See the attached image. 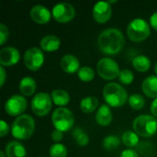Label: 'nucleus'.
Returning <instances> with one entry per match:
<instances>
[{
	"label": "nucleus",
	"mask_w": 157,
	"mask_h": 157,
	"mask_svg": "<svg viewBox=\"0 0 157 157\" xmlns=\"http://www.w3.org/2000/svg\"><path fill=\"white\" fill-rule=\"evenodd\" d=\"M133 131L141 137L148 138L157 132V120L153 115H140L132 123Z\"/></svg>",
	"instance_id": "obj_4"
},
{
	"label": "nucleus",
	"mask_w": 157,
	"mask_h": 157,
	"mask_svg": "<svg viewBox=\"0 0 157 157\" xmlns=\"http://www.w3.org/2000/svg\"><path fill=\"white\" fill-rule=\"evenodd\" d=\"M73 137L75 138L76 144L81 146V147H85L89 143V136L85 132V131L81 128H75L73 131L72 133Z\"/></svg>",
	"instance_id": "obj_25"
},
{
	"label": "nucleus",
	"mask_w": 157,
	"mask_h": 157,
	"mask_svg": "<svg viewBox=\"0 0 157 157\" xmlns=\"http://www.w3.org/2000/svg\"><path fill=\"white\" fill-rule=\"evenodd\" d=\"M6 70L4 68V66H0V86L2 87L6 82Z\"/></svg>",
	"instance_id": "obj_35"
},
{
	"label": "nucleus",
	"mask_w": 157,
	"mask_h": 157,
	"mask_svg": "<svg viewBox=\"0 0 157 157\" xmlns=\"http://www.w3.org/2000/svg\"><path fill=\"white\" fill-rule=\"evenodd\" d=\"M28 102L24 96L13 95L5 103L6 112L12 117H18L27 109Z\"/></svg>",
	"instance_id": "obj_10"
},
{
	"label": "nucleus",
	"mask_w": 157,
	"mask_h": 157,
	"mask_svg": "<svg viewBox=\"0 0 157 157\" xmlns=\"http://www.w3.org/2000/svg\"><path fill=\"white\" fill-rule=\"evenodd\" d=\"M60 66L62 70L66 74H75L79 71L80 62L75 55L72 54H65L62 57L60 61Z\"/></svg>",
	"instance_id": "obj_15"
},
{
	"label": "nucleus",
	"mask_w": 157,
	"mask_h": 157,
	"mask_svg": "<svg viewBox=\"0 0 157 157\" xmlns=\"http://www.w3.org/2000/svg\"><path fill=\"white\" fill-rule=\"evenodd\" d=\"M98 43L100 51L108 55H115L121 52L125 45L123 33L115 28H109L103 30L98 38Z\"/></svg>",
	"instance_id": "obj_1"
},
{
	"label": "nucleus",
	"mask_w": 157,
	"mask_h": 157,
	"mask_svg": "<svg viewBox=\"0 0 157 157\" xmlns=\"http://www.w3.org/2000/svg\"><path fill=\"white\" fill-rule=\"evenodd\" d=\"M20 53L17 49L11 46H6L0 51V64L9 67L17 64L19 62Z\"/></svg>",
	"instance_id": "obj_13"
},
{
	"label": "nucleus",
	"mask_w": 157,
	"mask_h": 157,
	"mask_svg": "<svg viewBox=\"0 0 157 157\" xmlns=\"http://www.w3.org/2000/svg\"><path fill=\"white\" fill-rule=\"evenodd\" d=\"M5 154L6 157H26L27 151L21 143L12 141L6 145Z\"/></svg>",
	"instance_id": "obj_18"
},
{
	"label": "nucleus",
	"mask_w": 157,
	"mask_h": 157,
	"mask_svg": "<svg viewBox=\"0 0 157 157\" xmlns=\"http://www.w3.org/2000/svg\"><path fill=\"white\" fill-rule=\"evenodd\" d=\"M132 66L133 68L141 73L147 72L151 67V61L145 55H138L132 59Z\"/></svg>",
	"instance_id": "obj_23"
},
{
	"label": "nucleus",
	"mask_w": 157,
	"mask_h": 157,
	"mask_svg": "<svg viewBox=\"0 0 157 157\" xmlns=\"http://www.w3.org/2000/svg\"><path fill=\"white\" fill-rule=\"evenodd\" d=\"M99 106V101L95 97H86L80 102L81 110L84 113H92L94 112Z\"/></svg>",
	"instance_id": "obj_22"
},
{
	"label": "nucleus",
	"mask_w": 157,
	"mask_h": 157,
	"mask_svg": "<svg viewBox=\"0 0 157 157\" xmlns=\"http://www.w3.org/2000/svg\"><path fill=\"white\" fill-rule=\"evenodd\" d=\"M40 49L43 52H53L57 51L61 46V40L56 35L49 34L44 36L40 41Z\"/></svg>",
	"instance_id": "obj_16"
},
{
	"label": "nucleus",
	"mask_w": 157,
	"mask_h": 157,
	"mask_svg": "<svg viewBox=\"0 0 157 157\" xmlns=\"http://www.w3.org/2000/svg\"><path fill=\"white\" fill-rule=\"evenodd\" d=\"M52 102L59 106V108H64V106L68 105L70 102V96L67 91L63 89H54L51 94Z\"/></svg>",
	"instance_id": "obj_21"
},
{
	"label": "nucleus",
	"mask_w": 157,
	"mask_h": 157,
	"mask_svg": "<svg viewBox=\"0 0 157 157\" xmlns=\"http://www.w3.org/2000/svg\"><path fill=\"white\" fill-rule=\"evenodd\" d=\"M29 15L31 19L37 23V24H47L52 17V13L51 11L42 5H36L34 6L31 7L30 11H29Z\"/></svg>",
	"instance_id": "obj_14"
},
{
	"label": "nucleus",
	"mask_w": 157,
	"mask_h": 157,
	"mask_svg": "<svg viewBox=\"0 0 157 157\" xmlns=\"http://www.w3.org/2000/svg\"><path fill=\"white\" fill-rule=\"evenodd\" d=\"M51 137H52V139L53 142H55L56 144H60V142L63 138V132H61V131H58V130H54L52 132Z\"/></svg>",
	"instance_id": "obj_32"
},
{
	"label": "nucleus",
	"mask_w": 157,
	"mask_h": 157,
	"mask_svg": "<svg viewBox=\"0 0 157 157\" xmlns=\"http://www.w3.org/2000/svg\"><path fill=\"white\" fill-rule=\"evenodd\" d=\"M0 157H6V154H5V153L0 152Z\"/></svg>",
	"instance_id": "obj_38"
},
{
	"label": "nucleus",
	"mask_w": 157,
	"mask_h": 157,
	"mask_svg": "<svg viewBox=\"0 0 157 157\" xmlns=\"http://www.w3.org/2000/svg\"><path fill=\"white\" fill-rule=\"evenodd\" d=\"M96 121L100 126H108L112 121V112L110 108L107 104L101 105L96 113Z\"/></svg>",
	"instance_id": "obj_17"
},
{
	"label": "nucleus",
	"mask_w": 157,
	"mask_h": 157,
	"mask_svg": "<svg viewBox=\"0 0 157 157\" xmlns=\"http://www.w3.org/2000/svg\"><path fill=\"white\" fill-rule=\"evenodd\" d=\"M119 80L123 85H131L134 80V75L129 69L121 70L119 75Z\"/></svg>",
	"instance_id": "obj_30"
},
{
	"label": "nucleus",
	"mask_w": 157,
	"mask_h": 157,
	"mask_svg": "<svg viewBox=\"0 0 157 157\" xmlns=\"http://www.w3.org/2000/svg\"><path fill=\"white\" fill-rule=\"evenodd\" d=\"M49 155L50 157H66L67 149L63 144H54L50 147Z\"/></svg>",
	"instance_id": "obj_29"
},
{
	"label": "nucleus",
	"mask_w": 157,
	"mask_h": 157,
	"mask_svg": "<svg viewBox=\"0 0 157 157\" xmlns=\"http://www.w3.org/2000/svg\"><path fill=\"white\" fill-rule=\"evenodd\" d=\"M9 132V127L8 124L5 121H1L0 122V137H5L7 135Z\"/></svg>",
	"instance_id": "obj_33"
},
{
	"label": "nucleus",
	"mask_w": 157,
	"mask_h": 157,
	"mask_svg": "<svg viewBox=\"0 0 157 157\" xmlns=\"http://www.w3.org/2000/svg\"><path fill=\"white\" fill-rule=\"evenodd\" d=\"M122 144L129 149H132L139 144V135L135 132L127 131L121 136Z\"/></svg>",
	"instance_id": "obj_24"
},
{
	"label": "nucleus",
	"mask_w": 157,
	"mask_h": 157,
	"mask_svg": "<svg viewBox=\"0 0 157 157\" xmlns=\"http://www.w3.org/2000/svg\"><path fill=\"white\" fill-rule=\"evenodd\" d=\"M77 76L82 82L88 83L95 78V71L89 66H83L77 72Z\"/></svg>",
	"instance_id": "obj_26"
},
{
	"label": "nucleus",
	"mask_w": 157,
	"mask_h": 157,
	"mask_svg": "<svg viewBox=\"0 0 157 157\" xmlns=\"http://www.w3.org/2000/svg\"><path fill=\"white\" fill-rule=\"evenodd\" d=\"M92 15L96 22L99 24L107 23L112 16L111 5L107 1L97 2L93 6Z\"/></svg>",
	"instance_id": "obj_12"
},
{
	"label": "nucleus",
	"mask_w": 157,
	"mask_h": 157,
	"mask_svg": "<svg viewBox=\"0 0 157 157\" xmlns=\"http://www.w3.org/2000/svg\"><path fill=\"white\" fill-rule=\"evenodd\" d=\"M52 121L55 130L63 132L70 131L75 123L73 112L67 108H58L52 112Z\"/></svg>",
	"instance_id": "obj_6"
},
{
	"label": "nucleus",
	"mask_w": 157,
	"mask_h": 157,
	"mask_svg": "<svg viewBox=\"0 0 157 157\" xmlns=\"http://www.w3.org/2000/svg\"><path fill=\"white\" fill-rule=\"evenodd\" d=\"M121 144V140L118 136L115 135H109L107 136L102 143V146L107 151H112L117 149Z\"/></svg>",
	"instance_id": "obj_27"
},
{
	"label": "nucleus",
	"mask_w": 157,
	"mask_h": 157,
	"mask_svg": "<svg viewBox=\"0 0 157 157\" xmlns=\"http://www.w3.org/2000/svg\"><path fill=\"white\" fill-rule=\"evenodd\" d=\"M35 130L34 119L28 114L17 117L11 125L12 136L17 140H27L30 138Z\"/></svg>",
	"instance_id": "obj_2"
},
{
	"label": "nucleus",
	"mask_w": 157,
	"mask_h": 157,
	"mask_svg": "<svg viewBox=\"0 0 157 157\" xmlns=\"http://www.w3.org/2000/svg\"><path fill=\"white\" fill-rule=\"evenodd\" d=\"M19 91L24 97H31L37 88V84L36 81L30 77V76H26L22 78L19 82Z\"/></svg>",
	"instance_id": "obj_20"
},
{
	"label": "nucleus",
	"mask_w": 157,
	"mask_h": 157,
	"mask_svg": "<svg viewBox=\"0 0 157 157\" xmlns=\"http://www.w3.org/2000/svg\"><path fill=\"white\" fill-rule=\"evenodd\" d=\"M97 71L98 75L108 81L114 80L120 75V66L118 63L109 57L102 58L97 64Z\"/></svg>",
	"instance_id": "obj_7"
},
{
	"label": "nucleus",
	"mask_w": 157,
	"mask_h": 157,
	"mask_svg": "<svg viewBox=\"0 0 157 157\" xmlns=\"http://www.w3.org/2000/svg\"><path fill=\"white\" fill-rule=\"evenodd\" d=\"M52 17L59 23H68L75 16V9L73 5L69 3L56 4L52 10Z\"/></svg>",
	"instance_id": "obj_11"
},
{
	"label": "nucleus",
	"mask_w": 157,
	"mask_h": 157,
	"mask_svg": "<svg viewBox=\"0 0 157 157\" xmlns=\"http://www.w3.org/2000/svg\"><path fill=\"white\" fill-rule=\"evenodd\" d=\"M8 36H9L8 28L5 24L1 23L0 24V45L5 44V42L8 39Z\"/></svg>",
	"instance_id": "obj_31"
},
{
	"label": "nucleus",
	"mask_w": 157,
	"mask_h": 157,
	"mask_svg": "<svg viewBox=\"0 0 157 157\" xmlns=\"http://www.w3.org/2000/svg\"><path fill=\"white\" fill-rule=\"evenodd\" d=\"M155 74L157 75V62L155 63Z\"/></svg>",
	"instance_id": "obj_39"
},
{
	"label": "nucleus",
	"mask_w": 157,
	"mask_h": 157,
	"mask_svg": "<svg viewBox=\"0 0 157 157\" xmlns=\"http://www.w3.org/2000/svg\"><path fill=\"white\" fill-rule=\"evenodd\" d=\"M128 102H129L130 107L132 108L135 110L142 109L145 105V99L140 94H133V95L130 96Z\"/></svg>",
	"instance_id": "obj_28"
},
{
	"label": "nucleus",
	"mask_w": 157,
	"mask_h": 157,
	"mask_svg": "<svg viewBox=\"0 0 157 157\" xmlns=\"http://www.w3.org/2000/svg\"><path fill=\"white\" fill-rule=\"evenodd\" d=\"M121 157H139V155L133 149H126L122 151Z\"/></svg>",
	"instance_id": "obj_34"
},
{
	"label": "nucleus",
	"mask_w": 157,
	"mask_h": 157,
	"mask_svg": "<svg viewBox=\"0 0 157 157\" xmlns=\"http://www.w3.org/2000/svg\"><path fill=\"white\" fill-rule=\"evenodd\" d=\"M143 92L150 98H157V76L150 75L146 77L142 85Z\"/></svg>",
	"instance_id": "obj_19"
},
{
	"label": "nucleus",
	"mask_w": 157,
	"mask_h": 157,
	"mask_svg": "<svg viewBox=\"0 0 157 157\" xmlns=\"http://www.w3.org/2000/svg\"><path fill=\"white\" fill-rule=\"evenodd\" d=\"M44 53L41 49L31 47L26 50L24 53V63L27 69L30 71H37L44 63Z\"/></svg>",
	"instance_id": "obj_9"
},
{
	"label": "nucleus",
	"mask_w": 157,
	"mask_h": 157,
	"mask_svg": "<svg viewBox=\"0 0 157 157\" xmlns=\"http://www.w3.org/2000/svg\"><path fill=\"white\" fill-rule=\"evenodd\" d=\"M151 34L148 22L143 18L132 19L127 27V35L134 42H141L146 40Z\"/></svg>",
	"instance_id": "obj_5"
},
{
	"label": "nucleus",
	"mask_w": 157,
	"mask_h": 157,
	"mask_svg": "<svg viewBox=\"0 0 157 157\" xmlns=\"http://www.w3.org/2000/svg\"><path fill=\"white\" fill-rule=\"evenodd\" d=\"M103 98L106 103L113 108H120L125 105L127 100H129L128 93L118 83L110 82L107 84L102 91Z\"/></svg>",
	"instance_id": "obj_3"
},
{
	"label": "nucleus",
	"mask_w": 157,
	"mask_h": 157,
	"mask_svg": "<svg viewBox=\"0 0 157 157\" xmlns=\"http://www.w3.org/2000/svg\"><path fill=\"white\" fill-rule=\"evenodd\" d=\"M150 24L153 29L157 30V11L150 17Z\"/></svg>",
	"instance_id": "obj_36"
},
{
	"label": "nucleus",
	"mask_w": 157,
	"mask_h": 157,
	"mask_svg": "<svg viewBox=\"0 0 157 157\" xmlns=\"http://www.w3.org/2000/svg\"><path fill=\"white\" fill-rule=\"evenodd\" d=\"M52 103L53 102L50 94L40 92L33 97L31 100V109L36 116L43 117L51 112Z\"/></svg>",
	"instance_id": "obj_8"
},
{
	"label": "nucleus",
	"mask_w": 157,
	"mask_h": 157,
	"mask_svg": "<svg viewBox=\"0 0 157 157\" xmlns=\"http://www.w3.org/2000/svg\"><path fill=\"white\" fill-rule=\"evenodd\" d=\"M150 110H151V113L153 114V116L157 118V98L154 99V101L152 102Z\"/></svg>",
	"instance_id": "obj_37"
}]
</instances>
